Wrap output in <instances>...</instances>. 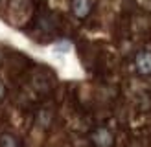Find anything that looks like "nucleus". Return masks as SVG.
Listing matches in <instances>:
<instances>
[{"label":"nucleus","mask_w":151,"mask_h":147,"mask_svg":"<svg viewBox=\"0 0 151 147\" xmlns=\"http://www.w3.org/2000/svg\"><path fill=\"white\" fill-rule=\"evenodd\" d=\"M50 112H48V110H41V112H39V120H37V121H39L41 125H42V127H48V123H50Z\"/></svg>","instance_id":"39448f33"},{"label":"nucleus","mask_w":151,"mask_h":147,"mask_svg":"<svg viewBox=\"0 0 151 147\" xmlns=\"http://www.w3.org/2000/svg\"><path fill=\"white\" fill-rule=\"evenodd\" d=\"M72 11L78 19H85L90 11V0H72Z\"/></svg>","instance_id":"7ed1b4c3"},{"label":"nucleus","mask_w":151,"mask_h":147,"mask_svg":"<svg viewBox=\"0 0 151 147\" xmlns=\"http://www.w3.org/2000/svg\"><path fill=\"white\" fill-rule=\"evenodd\" d=\"M4 96H6V86H4L2 81H0V101L4 99Z\"/></svg>","instance_id":"423d86ee"},{"label":"nucleus","mask_w":151,"mask_h":147,"mask_svg":"<svg viewBox=\"0 0 151 147\" xmlns=\"http://www.w3.org/2000/svg\"><path fill=\"white\" fill-rule=\"evenodd\" d=\"M134 64H137V70L144 76L151 74V54L149 51H138L137 57H134Z\"/></svg>","instance_id":"f03ea898"},{"label":"nucleus","mask_w":151,"mask_h":147,"mask_svg":"<svg viewBox=\"0 0 151 147\" xmlns=\"http://www.w3.org/2000/svg\"><path fill=\"white\" fill-rule=\"evenodd\" d=\"M92 142L96 147H111L112 145V134L109 129H96L92 132Z\"/></svg>","instance_id":"f257e3e1"},{"label":"nucleus","mask_w":151,"mask_h":147,"mask_svg":"<svg viewBox=\"0 0 151 147\" xmlns=\"http://www.w3.org/2000/svg\"><path fill=\"white\" fill-rule=\"evenodd\" d=\"M0 147H20V143L13 134L4 132V134H0Z\"/></svg>","instance_id":"20e7f679"}]
</instances>
